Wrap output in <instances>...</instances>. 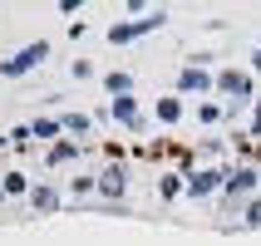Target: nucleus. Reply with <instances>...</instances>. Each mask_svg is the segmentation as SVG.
<instances>
[{
	"label": "nucleus",
	"mask_w": 261,
	"mask_h": 246,
	"mask_svg": "<svg viewBox=\"0 0 261 246\" xmlns=\"http://www.w3.org/2000/svg\"><path fill=\"white\" fill-rule=\"evenodd\" d=\"M261 182H256V168L251 162H237V168H227V182H222V192L227 197H251Z\"/></svg>",
	"instance_id": "423d86ee"
},
{
	"label": "nucleus",
	"mask_w": 261,
	"mask_h": 246,
	"mask_svg": "<svg viewBox=\"0 0 261 246\" xmlns=\"http://www.w3.org/2000/svg\"><path fill=\"white\" fill-rule=\"evenodd\" d=\"M212 84H217V94L227 99V114H237L242 103H256V79H251V69H237V64H227V69L212 74Z\"/></svg>",
	"instance_id": "f257e3e1"
},
{
	"label": "nucleus",
	"mask_w": 261,
	"mask_h": 246,
	"mask_svg": "<svg viewBox=\"0 0 261 246\" xmlns=\"http://www.w3.org/2000/svg\"><path fill=\"white\" fill-rule=\"evenodd\" d=\"M49 59V40H35L25 44V49H15L10 59H0V79H25V74H35Z\"/></svg>",
	"instance_id": "7ed1b4c3"
},
{
	"label": "nucleus",
	"mask_w": 261,
	"mask_h": 246,
	"mask_svg": "<svg viewBox=\"0 0 261 246\" xmlns=\"http://www.w3.org/2000/svg\"><path fill=\"white\" fill-rule=\"evenodd\" d=\"M222 118H227V108H222V103H197V123H222Z\"/></svg>",
	"instance_id": "f3484780"
},
{
	"label": "nucleus",
	"mask_w": 261,
	"mask_h": 246,
	"mask_svg": "<svg viewBox=\"0 0 261 246\" xmlns=\"http://www.w3.org/2000/svg\"><path fill=\"white\" fill-rule=\"evenodd\" d=\"M103 89H109V99H123V94H133V74L128 69H109L103 74Z\"/></svg>",
	"instance_id": "f8f14e48"
},
{
	"label": "nucleus",
	"mask_w": 261,
	"mask_h": 246,
	"mask_svg": "<svg viewBox=\"0 0 261 246\" xmlns=\"http://www.w3.org/2000/svg\"><path fill=\"white\" fill-rule=\"evenodd\" d=\"M69 192H74V197H89V192H99V177H74Z\"/></svg>",
	"instance_id": "6ab92c4d"
},
{
	"label": "nucleus",
	"mask_w": 261,
	"mask_h": 246,
	"mask_svg": "<svg viewBox=\"0 0 261 246\" xmlns=\"http://www.w3.org/2000/svg\"><path fill=\"white\" fill-rule=\"evenodd\" d=\"M182 114H188V103L177 99V94H173V99H158V103H153V118H158L163 128H177V123H182Z\"/></svg>",
	"instance_id": "1a4fd4ad"
},
{
	"label": "nucleus",
	"mask_w": 261,
	"mask_h": 246,
	"mask_svg": "<svg viewBox=\"0 0 261 246\" xmlns=\"http://www.w3.org/2000/svg\"><path fill=\"white\" fill-rule=\"evenodd\" d=\"M74 79H94V64L89 59H74Z\"/></svg>",
	"instance_id": "412c9836"
},
{
	"label": "nucleus",
	"mask_w": 261,
	"mask_h": 246,
	"mask_svg": "<svg viewBox=\"0 0 261 246\" xmlns=\"http://www.w3.org/2000/svg\"><path fill=\"white\" fill-rule=\"evenodd\" d=\"M222 182H227V168H197L188 173V197H212L222 192Z\"/></svg>",
	"instance_id": "0eeeda50"
},
{
	"label": "nucleus",
	"mask_w": 261,
	"mask_h": 246,
	"mask_svg": "<svg viewBox=\"0 0 261 246\" xmlns=\"http://www.w3.org/2000/svg\"><path fill=\"white\" fill-rule=\"evenodd\" d=\"M212 74L217 69H197V64H182L177 69V79H173V89H177V99H202V94H217V84H212Z\"/></svg>",
	"instance_id": "20e7f679"
},
{
	"label": "nucleus",
	"mask_w": 261,
	"mask_h": 246,
	"mask_svg": "<svg viewBox=\"0 0 261 246\" xmlns=\"http://www.w3.org/2000/svg\"><path fill=\"white\" fill-rule=\"evenodd\" d=\"M247 69H251V79H261V44L251 49V64H247Z\"/></svg>",
	"instance_id": "5701e85b"
},
{
	"label": "nucleus",
	"mask_w": 261,
	"mask_h": 246,
	"mask_svg": "<svg viewBox=\"0 0 261 246\" xmlns=\"http://www.w3.org/2000/svg\"><path fill=\"white\" fill-rule=\"evenodd\" d=\"M168 25V5H153L148 15H138V20H114L109 25V44H133L143 40V35H153V30Z\"/></svg>",
	"instance_id": "f03ea898"
},
{
	"label": "nucleus",
	"mask_w": 261,
	"mask_h": 246,
	"mask_svg": "<svg viewBox=\"0 0 261 246\" xmlns=\"http://www.w3.org/2000/svg\"><path fill=\"white\" fill-rule=\"evenodd\" d=\"M158 197L163 202H173V197H188V173H168L158 182Z\"/></svg>",
	"instance_id": "4468645a"
},
{
	"label": "nucleus",
	"mask_w": 261,
	"mask_h": 246,
	"mask_svg": "<svg viewBox=\"0 0 261 246\" xmlns=\"http://www.w3.org/2000/svg\"><path fill=\"white\" fill-rule=\"evenodd\" d=\"M59 133H64L59 118H35V123H30V138H40V143H49V148L59 143Z\"/></svg>",
	"instance_id": "9b49d317"
},
{
	"label": "nucleus",
	"mask_w": 261,
	"mask_h": 246,
	"mask_svg": "<svg viewBox=\"0 0 261 246\" xmlns=\"http://www.w3.org/2000/svg\"><path fill=\"white\" fill-rule=\"evenodd\" d=\"M251 138L261 143V94H256V103H251Z\"/></svg>",
	"instance_id": "aec40b11"
},
{
	"label": "nucleus",
	"mask_w": 261,
	"mask_h": 246,
	"mask_svg": "<svg viewBox=\"0 0 261 246\" xmlns=\"http://www.w3.org/2000/svg\"><path fill=\"white\" fill-rule=\"evenodd\" d=\"M123 192H128V168H123V162H118V168H103L99 173V197L123 202Z\"/></svg>",
	"instance_id": "6e6552de"
},
{
	"label": "nucleus",
	"mask_w": 261,
	"mask_h": 246,
	"mask_svg": "<svg viewBox=\"0 0 261 246\" xmlns=\"http://www.w3.org/2000/svg\"><path fill=\"white\" fill-rule=\"evenodd\" d=\"M242 227H247V232H261V197H251V202H247V212H242Z\"/></svg>",
	"instance_id": "a211bd4d"
},
{
	"label": "nucleus",
	"mask_w": 261,
	"mask_h": 246,
	"mask_svg": "<svg viewBox=\"0 0 261 246\" xmlns=\"http://www.w3.org/2000/svg\"><path fill=\"white\" fill-rule=\"evenodd\" d=\"M256 182H261V168H256Z\"/></svg>",
	"instance_id": "b1692460"
},
{
	"label": "nucleus",
	"mask_w": 261,
	"mask_h": 246,
	"mask_svg": "<svg viewBox=\"0 0 261 246\" xmlns=\"http://www.w3.org/2000/svg\"><path fill=\"white\" fill-rule=\"evenodd\" d=\"M64 162H79V138H59V143L44 153V168H64Z\"/></svg>",
	"instance_id": "9d476101"
},
{
	"label": "nucleus",
	"mask_w": 261,
	"mask_h": 246,
	"mask_svg": "<svg viewBox=\"0 0 261 246\" xmlns=\"http://www.w3.org/2000/svg\"><path fill=\"white\" fill-rule=\"evenodd\" d=\"M30 202H35V212H59V187H49V182H35Z\"/></svg>",
	"instance_id": "ddd939ff"
},
{
	"label": "nucleus",
	"mask_w": 261,
	"mask_h": 246,
	"mask_svg": "<svg viewBox=\"0 0 261 246\" xmlns=\"http://www.w3.org/2000/svg\"><path fill=\"white\" fill-rule=\"evenodd\" d=\"M10 143H15V148H25V143H30V123H25V128H10Z\"/></svg>",
	"instance_id": "4be33fe9"
},
{
	"label": "nucleus",
	"mask_w": 261,
	"mask_h": 246,
	"mask_svg": "<svg viewBox=\"0 0 261 246\" xmlns=\"http://www.w3.org/2000/svg\"><path fill=\"white\" fill-rule=\"evenodd\" d=\"M109 118H114L118 128H128V133H143V128H148V118H143V108H138V99H133V94L109 99Z\"/></svg>",
	"instance_id": "39448f33"
},
{
	"label": "nucleus",
	"mask_w": 261,
	"mask_h": 246,
	"mask_svg": "<svg viewBox=\"0 0 261 246\" xmlns=\"http://www.w3.org/2000/svg\"><path fill=\"white\" fill-rule=\"evenodd\" d=\"M59 123H64V133H79V138H89V128H94V118H89V114H64Z\"/></svg>",
	"instance_id": "dca6fc26"
},
{
	"label": "nucleus",
	"mask_w": 261,
	"mask_h": 246,
	"mask_svg": "<svg viewBox=\"0 0 261 246\" xmlns=\"http://www.w3.org/2000/svg\"><path fill=\"white\" fill-rule=\"evenodd\" d=\"M0 187H5V197H30L35 182H30L25 173H5V177H0Z\"/></svg>",
	"instance_id": "2eb2a0df"
}]
</instances>
